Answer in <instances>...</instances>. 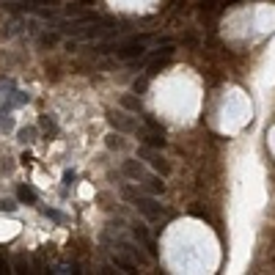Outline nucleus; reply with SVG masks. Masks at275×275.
Instances as JSON below:
<instances>
[{"mask_svg":"<svg viewBox=\"0 0 275 275\" xmlns=\"http://www.w3.org/2000/svg\"><path fill=\"white\" fill-rule=\"evenodd\" d=\"M124 195H132V192H130V190H124ZM132 201H135L138 212H143L146 218H151V220L160 218V215L165 212V209H163V206H160L154 198H149V195H140V192H138V195H132Z\"/></svg>","mask_w":275,"mask_h":275,"instance_id":"nucleus-1","label":"nucleus"},{"mask_svg":"<svg viewBox=\"0 0 275 275\" xmlns=\"http://www.w3.org/2000/svg\"><path fill=\"white\" fill-rule=\"evenodd\" d=\"M113 53H116V58H121V61H138V58L143 55V44H140V39H132V41H127V44H121V47H116Z\"/></svg>","mask_w":275,"mask_h":275,"instance_id":"nucleus-2","label":"nucleus"},{"mask_svg":"<svg viewBox=\"0 0 275 275\" xmlns=\"http://www.w3.org/2000/svg\"><path fill=\"white\" fill-rule=\"evenodd\" d=\"M110 124L121 132H138V121L132 116H124V113H110Z\"/></svg>","mask_w":275,"mask_h":275,"instance_id":"nucleus-3","label":"nucleus"},{"mask_svg":"<svg viewBox=\"0 0 275 275\" xmlns=\"http://www.w3.org/2000/svg\"><path fill=\"white\" fill-rule=\"evenodd\" d=\"M140 157H146V160H149V163L154 165V168H157V171L163 173V176H168V173H171V165L165 163V157H160V154H154V151H149V149H146V146H143V149H140Z\"/></svg>","mask_w":275,"mask_h":275,"instance_id":"nucleus-4","label":"nucleus"},{"mask_svg":"<svg viewBox=\"0 0 275 275\" xmlns=\"http://www.w3.org/2000/svg\"><path fill=\"white\" fill-rule=\"evenodd\" d=\"M132 237H135V240L140 242V245H143L146 250H149V253H157V245H154V240H151V234L146 231L143 226H132Z\"/></svg>","mask_w":275,"mask_h":275,"instance_id":"nucleus-5","label":"nucleus"},{"mask_svg":"<svg viewBox=\"0 0 275 275\" xmlns=\"http://www.w3.org/2000/svg\"><path fill=\"white\" fill-rule=\"evenodd\" d=\"M121 171H124V176H130V179H146V171L140 168V163H135V160H127V163L121 165Z\"/></svg>","mask_w":275,"mask_h":275,"instance_id":"nucleus-6","label":"nucleus"},{"mask_svg":"<svg viewBox=\"0 0 275 275\" xmlns=\"http://www.w3.org/2000/svg\"><path fill=\"white\" fill-rule=\"evenodd\" d=\"M17 198H20L22 204H36V192L30 190L28 185H20V187H17Z\"/></svg>","mask_w":275,"mask_h":275,"instance_id":"nucleus-7","label":"nucleus"},{"mask_svg":"<svg viewBox=\"0 0 275 275\" xmlns=\"http://www.w3.org/2000/svg\"><path fill=\"white\" fill-rule=\"evenodd\" d=\"M121 108H127V110H132V113H140V99L138 96H121Z\"/></svg>","mask_w":275,"mask_h":275,"instance_id":"nucleus-8","label":"nucleus"},{"mask_svg":"<svg viewBox=\"0 0 275 275\" xmlns=\"http://www.w3.org/2000/svg\"><path fill=\"white\" fill-rule=\"evenodd\" d=\"M39 124H41V130L47 132V135H55V132H58V127H55V121H53L50 116H41Z\"/></svg>","mask_w":275,"mask_h":275,"instance_id":"nucleus-9","label":"nucleus"},{"mask_svg":"<svg viewBox=\"0 0 275 275\" xmlns=\"http://www.w3.org/2000/svg\"><path fill=\"white\" fill-rule=\"evenodd\" d=\"M105 143H108V149H121L124 140H121V135H118V132H110V135L105 138Z\"/></svg>","mask_w":275,"mask_h":275,"instance_id":"nucleus-10","label":"nucleus"},{"mask_svg":"<svg viewBox=\"0 0 275 275\" xmlns=\"http://www.w3.org/2000/svg\"><path fill=\"white\" fill-rule=\"evenodd\" d=\"M20 140H22V143H33V140H36V130H33V127L20 130Z\"/></svg>","mask_w":275,"mask_h":275,"instance_id":"nucleus-11","label":"nucleus"},{"mask_svg":"<svg viewBox=\"0 0 275 275\" xmlns=\"http://www.w3.org/2000/svg\"><path fill=\"white\" fill-rule=\"evenodd\" d=\"M17 209V201L11 198H0V212H14Z\"/></svg>","mask_w":275,"mask_h":275,"instance_id":"nucleus-12","label":"nucleus"},{"mask_svg":"<svg viewBox=\"0 0 275 275\" xmlns=\"http://www.w3.org/2000/svg\"><path fill=\"white\" fill-rule=\"evenodd\" d=\"M113 261H116L118 267H124L127 273H135V264H130V261H127V259H121V256H113Z\"/></svg>","mask_w":275,"mask_h":275,"instance_id":"nucleus-13","label":"nucleus"},{"mask_svg":"<svg viewBox=\"0 0 275 275\" xmlns=\"http://www.w3.org/2000/svg\"><path fill=\"white\" fill-rule=\"evenodd\" d=\"M55 41H58L55 36H41V44H55Z\"/></svg>","mask_w":275,"mask_h":275,"instance_id":"nucleus-14","label":"nucleus"},{"mask_svg":"<svg viewBox=\"0 0 275 275\" xmlns=\"http://www.w3.org/2000/svg\"><path fill=\"white\" fill-rule=\"evenodd\" d=\"M3 130H14V121H11V118H3Z\"/></svg>","mask_w":275,"mask_h":275,"instance_id":"nucleus-15","label":"nucleus"},{"mask_svg":"<svg viewBox=\"0 0 275 275\" xmlns=\"http://www.w3.org/2000/svg\"><path fill=\"white\" fill-rule=\"evenodd\" d=\"M146 88V80H135V91H143Z\"/></svg>","mask_w":275,"mask_h":275,"instance_id":"nucleus-16","label":"nucleus"}]
</instances>
